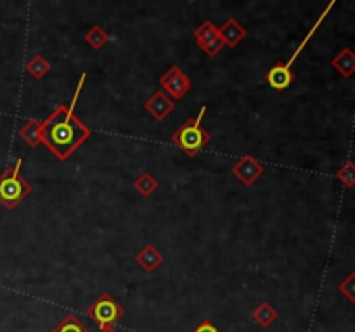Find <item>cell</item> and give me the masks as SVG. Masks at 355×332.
<instances>
[{
  "label": "cell",
  "mask_w": 355,
  "mask_h": 332,
  "mask_svg": "<svg viewBox=\"0 0 355 332\" xmlns=\"http://www.w3.org/2000/svg\"><path fill=\"white\" fill-rule=\"evenodd\" d=\"M265 80H267L269 87L274 88L276 92H282V90H286L289 85L293 84L295 80H297V75L289 70L284 62L279 61L272 66L267 73H265Z\"/></svg>",
  "instance_id": "cell-9"
},
{
  "label": "cell",
  "mask_w": 355,
  "mask_h": 332,
  "mask_svg": "<svg viewBox=\"0 0 355 332\" xmlns=\"http://www.w3.org/2000/svg\"><path fill=\"white\" fill-rule=\"evenodd\" d=\"M99 332H118L117 329L113 327V325H110V327H103V329H99Z\"/></svg>",
  "instance_id": "cell-22"
},
{
  "label": "cell",
  "mask_w": 355,
  "mask_h": 332,
  "mask_svg": "<svg viewBox=\"0 0 355 332\" xmlns=\"http://www.w3.org/2000/svg\"><path fill=\"white\" fill-rule=\"evenodd\" d=\"M163 259H165L163 255H161L153 244L144 246L136 256V261L139 263L140 267H143V270L147 272V274H153L158 267H161V265H163Z\"/></svg>",
  "instance_id": "cell-11"
},
{
  "label": "cell",
  "mask_w": 355,
  "mask_h": 332,
  "mask_svg": "<svg viewBox=\"0 0 355 332\" xmlns=\"http://www.w3.org/2000/svg\"><path fill=\"white\" fill-rule=\"evenodd\" d=\"M87 315L95 322V324L99 325V329H103L120 322L121 317L125 315V310L110 292H103V294H101L97 300L92 301L90 307L87 308Z\"/></svg>",
  "instance_id": "cell-4"
},
{
  "label": "cell",
  "mask_w": 355,
  "mask_h": 332,
  "mask_svg": "<svg viewBox=\"0 0 355 332\" xmlns=\"http://www.w3.org/2000/svg\"><path fill=\"white\" fill-rule=\"evenodd\" d=\"M193 332H220V331L212 324V322L205 320V322H201V324H199Z\"/></svg>",
  "instance_id": "cell-21"
},
{
  "label": "cell",
  "mask_w": 355,
  "mask_h": 332,
  "mask_svg": "<svg viewBox=\"0 0 355 332\" xmlns=\"http://www.w3.org/2000/svg\"><path fill=\"white\" fill-rule=\"evenodd\" d=\"M134 189H136L143 197H147L158 190V180L154 179L149 172H144L136 179V182H134Z\"/></svg>",
  "instance_id": "cell-18"
},
{
  "label": "cell",
  "mask_w": 355,
  "mask_h": 332,
  "mask_svg": "<svg viewBox=\"0 0 355 332\" xmlns=\"http://www.w3.org/2000/svg\"><path fill=\"white\" fill-rule=\"evenodd\" d=\"M85 75H82L78 87L75 90L71 103L61 104L56 111H52L51 116L45 121H42V144L47 146V149L58 157L59 161L70 159L71 154L87 142L88 137L92 136V130L85 123H82L75 116V107L77 101L80 97V92L85 84Z\"/></svg>",
  "instance_id": "cell-1"
},
{
  "label": "cell",
  "mask_w": 355,
  "mask_h": 332,
  "mask_svg": "<svg viewBox=\"0 0 355 332\" xmlns=\"http://www.w3.org/2000/svg\"><path fill=\"white\" fill-rule=\"evenodd\" d=\"M336 179L343 183L345 187H355V163L347 161L336 172Z\"/></svg>",
  "instance_id": "cell-19"
},
{
  "label": "cell",
  "mask_w": 355,
  "mask_h": 332,
  "mask_svg": "<svg viewBox=\"0 0 355 332\" xmlns=\"http://www.w3.org/2000/svg\"><path fill=\"white\" fill-rule=\"evenodd\" d=\"M265 168L260 161H256L252 154H246L241 156L234 164H232V175L243 183V186L249 187L260 179V175H264Z\"/></svg>",
  "instance_id": "cell-7"
},
{
  "label": "cell",
  "mask_w": 355,
  "mask_h": 332,
  "mask_svg": "<svg viewBox=\"0 0 355 332\" xmlns=\"http://www.w3.org/2000/svg\"><path fill=\"white\" fill-rule=\"evenodd\" d=\"M51 332H90L87 325L73 314H68L61 318L58 325Z\"/></svg>",
  "instance_id": "cell-16"
},
{
  "label": "cell",
  "mask_w": 355,
  "mask_h": 332,
  "mask_svg": "<svg viewBox=\"0 0 355 332\" xmlns=\"http://www.w3.org/2000/svg\"><path fill=\"white\" fill-rule=\"evenodd\" d=\"M19 137H21L29 147H38V144H42V121H26V123L19 128Z\"/></svg>",
  "instance_id": "cell-13"
},
{
  "label": "cell",
  "mask_w": 355,
  "mask_h": 332,
  "mask_svg": "<svg viewBox=\"0 0 355 332\" xmlns=\"http://www.w3.org/2000/svg\"><path fill=\"white\" fill-rule=\"evenodd\" d=\"M206 113V106H201L198 116L189 118L179 130L172 136V142L175 144L177 147L186 153L187 157H196L203 149H205L206 144L212 140V136L210 131H206L205 128L201 127L203 116Z\"/></svg>",
  "instance_id": "cell-2"
},
{
  "label": "cell",
  "mask_w": 355,
  "mask_h": 332,
  "mask_svg": "<svg viewBox=\"0 0 355 332\" xmlns=\"http://www.w3.org/2000/svg\"><path fill=\"white\" fill-rule=\"evenodd\" d=\"M160 85L172 101H180L191 90V78L179 66H172L170 70H167V73L160 77Z\"/></svg>",
  "instance_id": "cell-5"
},
{
  "label": "cell",
  "mask_w": 355,
  "mask_h": 332,
  "mask_svg": "<svg viewBox=\"0 0 355 332\" xmlns=\"http://www.w3.org/2000/svg\"><path fill=\"white\" fill-rule=\"evenodd\" d=\"M338 291H340L350 303H355V272H350V274L340 282Z\"/></svg>",
  "instance_id": "cell-20"
},
{
  "label": "cell",
  "mask_w": 355,
  "mask_h": 332,
  "mask_svg": "<svg viewBox=\"0 0 355 332\" xmlns=\"http://www.w3.org/2000/svg\"><path fill=\"white\" fill-rule=\"evenodd\" d=\"M331 66L343 78H350L355 75V52L350 47H345L331 59Z\"/></svg>",
  "instance_id": "cell-12"
},
{
  "label": "cell",
  "mask_w": 355,
  "mask_h": 332,
  "mask_svg": "<svg viewBox=\"0 0 355 332\" xmlns=\"http://www.w3.org/2000/svg\"><path fill=\"white\" fill-rule=\"evenodd\" d=\"M195 40L196 44H198V47L201 49L208 58H215L223 47L222 38H220L219 35V28H217L210 19H206L205 23H201L199 28H196Z\"/></svg>",
  "instance_id": "cell-6"
},
{
  "label": "cell",
  "mask_w": 355,
  "mask_h": 332,
  "mask_svg": "<svg viewBox=\"0 0 355 332\" xmlns=\"http://www.w3.org/2000/svg\"><path fill=\"white\" fill-rule=\"evenodd\" d=\"M219 35L220 38H222L223 47L234 49L238 47L239 42L246 37V28H243L234 18H229L228 21L223 23L219 28Z\"/></svg>",
  "instance_id": "cell-10"
},
{
  "label": "cell",
  "mask_w": 355,
  "mask_h": 332,
  "mask_svg": "<svg viewBox=\"0 0 355 332\" xmlns=\"http://www.w3.org/2000/svg\"><path fill=\"white\" fill-rule=\"evenodd\" d=\"M26 71H28L35 80H42V78L51 71V64H49V61L44 58V55L37 54L26 62Z\"/></svg>",
  "instance_id": "cell-17"
},
{
  "label": "cell",
  "mask_w": 355,
  "mask_h": 332,
  "mask_svg": "<svg viewBox=\"0 0 355 332\" xmlns=\"http://www.w3.org/2000/svg\"><path fill=\"white\" fill-rule=\"evenodd\" d=\"M278 317H279L278 310H276L271 303H267V301H264L262 305H258V307H256L252 314L253 322L264 329L274 324V322L278 320Z\"/></svg>",
  "instance_id": "cell-14"
},
{
  "label": "cell",
  "mask_w": 355,
  "mask_h": 332,
  "mask_svg": "<svg viewBox=\"0 0 355 332\" xmlns=\"http://www.w3.org/2000/svg\"><path fill=\"white\" fill-rule=\"evenodd\" d=\"M144 110L156 121H163L175 110V103L163 90H158L144 103Z\"/></svg>",
  "instance_id": "cell-8"
},
{
  "label": "cell",
  "mask_w": 355,
  "mask_h": 332,
  "mask_svg": "<svg viewBox=\"0 0 355 332\" xmlns=\"http://www.w3.org/2000/svg\"><path fill=\"white\" fill-rule=\"evenodd\" d=\"M84 40L87 42L94 51H101V49L108 44V40H110V35H108V31L103 28V26L95 25L85 33Z\"/></svg>",
  "instance_id": "cell-15"
},
{
  "label": "cell",
  "mask_w": 355,
  "mask_h": 332,
  "mask_svg": "<svg viewBox=\"0 0 355 332\" xmlns=\"http://www.w3.org/2000/svg\"><path fill=\"white\" fill-rule=\"evenodd\" d=\"M21 164L23 159L18 157L16 163L0 175V205L8 209H14L32 194V186L19 173Z\"/></svg>",
  "instance_id": "cell-3"
}]
</instances>
